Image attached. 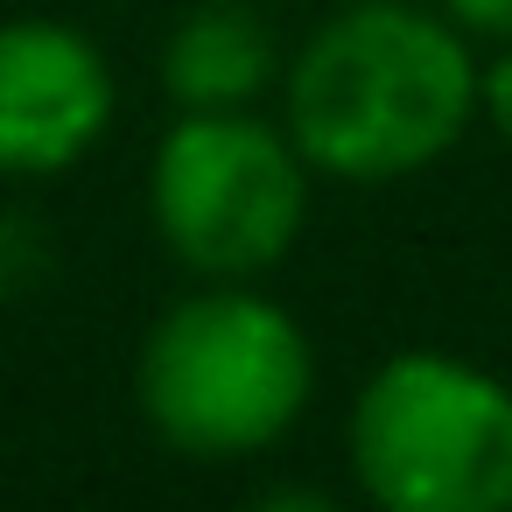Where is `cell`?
Segmentation results:
<instances>
[{"instance_id":"6da1fadb","label":"cell","mask_w":512,"mask_h":512,"mask_svg":"<svg viewBox=\"0 0 512 512\" xmlns=\"http://www.w3.org/2000/svg\"><path fill=\"white\" fill-rule=\"evenodd\" d=\"M288 141L316 176L400 183L477 120V57L442 8L351 0L288 64Z\"/></svg>"},{"instance_id":"7a4b0ae2","label":"cell","mask_w":512,"mask_h":512,"mask_svg":"<svg viewBox=\"0 0 512 512\" xmlns=\"http://www.w3.org/2000/svg\"><path fill=\"white\" fill-rule=\"evenodd\" d=\"M316 393L309 330L246 281H211L169 302L134 358V400L148 428L197 463L274 449Z\"/></svg>"},{"instance_id":"3957f363","label":"cell","mask_w":512,"mask_h":512,"mask_svg":"<svg viewBox=\"0 0 512 512\" xmlns=\"http://www.w3.org/2000/svg\"><path fill=\"white\" fill-rule=\"evenodd\" d=\"M351 477L386 512L512 505V386L449 351H393L344 421Z\"/></svg>"},{"instance_id":"277c9868","label":"cell","mask_w":512,"mask_h":512,"mask_svg":"<svg viewBox=\"0 0 512 512\" xmlns=\"http://www.w3.org/2000/svg\"><path fill=\"white\" fill-rule=\"evenodd\" d=\"M309 162L288 127L239 113H183L148 162L155 239L204 281H253L288 260L309 218Z\"/></svg>"},{"instance_id":"5b68a950","label":"cell","mask_w":512,"mask_h":512,"mask_svg":"<svg viewBox=\"0 0 512 512\" xmlns=\"http://www.w3.org/2000/svg\"><path fill=\"white\" fill-rule=\"evenodd\" d=\"M120 85L92 36L64 22H0V176H64L113 127Z\"/></svg>"},{"instance_id":"8992f818","label":"cell","mask_w":512,"mask_h":512,"mask_svg":"<svg viewBox=\"0 0 512 512\" xmlns=\"http://www.w3.org/2000/svg\"><path fill=\"white\" fill-rule=\"evenodd\" d=\"M281 78V43L246 0H197L162 43V92L183 113H239Z\"/></svg>"},{"instance_id":"52a82bcc","label":"cell","mask_w":512,"mask_h":512,"mask_svg":"<svg viewBox=\"0 0 512 512\" xmlns=\"http://www.w3.org/2000/svg\"><path fill=\"white\" fill-rule=\"evenodd\" d=\"M43 267H50L43 225L22 218V211H0V302H8V295H29V288L43 281Z\"/></svg>"},{"instance_id":"ba28073f","label":"cell","mask_w":512,"mask_h":512,"mask_svg":"<svg viewBox=\"0 0 512 512\" xmlns=\"http://www.w3.org/2000/svg\"><path fill=\"white\" fill-rule=\"evenodd\" d=\"M477 113L512 141V43H498V57L477 71Z\"/></svg>"},{"instance_id":"9c48e42d","label":"cell","mask_w":512,"mask_h":512,"mask_svg":"<svg viewBox=\"0 0 512 512\" xmlns=\"http://www.w3.org/2000/svg\"><path fill=\"white\" fill-rule=\"evenodd\" d=\"M435 8L463 29V36H491V43H512V0H435Z\"/></svg>"}]
</instances>
